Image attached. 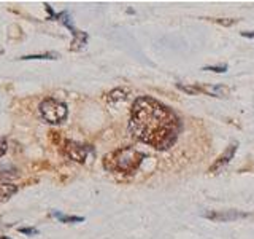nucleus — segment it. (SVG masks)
Wrapping results in <instances>:
<instances>
[{
  "label": "nucleus",
  "instance_id": "f257e3e1",
  "mask_svg": "<svg viewBox=\"0 0 254 239\" xmlns=\"http://www.w3.org/2000/svg\"><path fill=\"white\" fill-rule=\"evenodd\" d=\"M180 131L178 115L162 102L143 96L132 104L129 132L135 140L156 150H167L177 142Z\"/></svg>",
  "mask_w": 254,
  "mask_h": 239
},
{
  "label": "nucleus",
  "instance_id": "f03ea898",
  "mask_svg": "<svg viewBox=\"0 0 254 239\" xmlns=\"http://www.w3.org/2000/svg\"><path fill=\"white\" fill-rule=\"evenodd\" d=\"M145 155L135 147H123L108 153L103 158V166L111 172L132 174L140 167Z\"/></svg>",
  "mask_w": 254,
  "mask_h": 239
},
{
  "label": "nucleus",
  "instance_id": "7ed1b4c3",
  "mask_svg": "<svg viewBox=\"0 0 254 239\" xmlns=\"http://www.w3.org/2000/svg\"><path fill=\"white\" fill-rule=\"evenodd\" d=\"M38 112H40V117H42L46 123H51V124L62 123L68 114L65 104L58 99H51V98L45 99L42 104H40Z\"/></svg>",
  "mask_w": 254,
  "mask_h": 239
},
{
  "label": "nucleus",
  "instance_id": "20e7f679",
  "mask_svg": "<svg viewBox=\"0 0 254 239\" xmlns=\"http://www.w3.org/2000/svg\"><path fill=\"white\" fill-rule=\"evenodd\" d=\"M64 153H65V156L70 158L71 161L84 163L87 155H89V148L86 145H81V143H78V142L67 140L65 145H64Z\"/></svg>",
  "mask_w": 254,
  "mask_h": 239
},
{
  "label": "nucleus",
  "instance_id": "39448f33",
  "mask_svg": "<svg viewBox=\"0 0 254 239\" xmlns=\"http://www.w3.org/2000/svg\"><path fill=\"white\" fill-rule=\"evenodd\" d=\"M203 217H206L208 220H214V222H230V220L250 217V214L240 212V211H213V212L205 214Z\"/></svg>",
  "mask_w": 254,
  "mask_h": 239
},
{
  "label": "nucleus",
  "instance_id": "423d86ee",
  "mask_svg": "<svg viewBox=\"0 0 254 239\" xmlns=\"http://www.w3.org/2000/svg\"><path fill=\"white\" fill-rule=\"evenodd\" d=\"M237 147H238V143L237 142H234V143H230V145L226 148V151L222 153L221 156H218V159L214 161L213 164H211V167H210V172L211 174H214V172H218V171H221L222 167L224 166H227L229 163H230V159H232L234 156H235V151H237Z\"/></svg>",
  "mask_w": 254,
  "mask_h": 239
},
{
  "label": "nucleus",
  "instance_id": "0eeeda50",
  "mask_svg": "<svg viewBox=\"0 0 254 239\" xmlns=\"http://www.w3.org/2000/svg\"><path fill=\"white\" fill-rule=\"evenodd\" d=\"M198 93L210 94L213 98H227L229 96V88L222 85H195Z\"/></svg>",
  "mask_w": 254,
  "mask_h": 239
},
{
  "label": "nucleus",
  "instance_id": "6e6552de",
  "mask_svg": "<svg viewBox=\"0 0 254 239\" xmlns=\"http://www.w3.org/2000/svg\"><path fill=\"white\" fill-rule=\"evenodd\" d=\"M16 191H18V185H14V183H0V203H6Z\"/></svg>",
  "mask_w": 254,
  "mask_h": 239
},
{
  "label": "nucleus",
  "instance_id": "1a4fd4ad",
  "mask_svg": "<svg viewBox=\"0 0 254 239\" xmlns=\"http://www.w3.org/2000/svg\"><path fill=\"white\" fill-rule=\"evenodd\" d=\"M127 98H129V93L119 88V90H113L111 93H108L107 101H108V104H118V102H124Z\"/></svg>",
  "mask_w": 254,
  "mask_h": 239
},
{
  "label": "nucleus",
  "instance_id": "9d476101",
  "mask_svg": "<svg viewBox=\"0 0 254 239\" xmlns=\"http://www.w3.org/2000/svg\"><path fill=\"white\" fill-rule=\"evenodd\" d=\"M53 215H54L56 219H59L62 223H78V222H84V217H76V215H62L58 211H54Z\"/></svg>",
  "mask_w": 254,
  "mask_h": 239
},
{
  "label": "nucleus",
  "instance_id": "9b49d317",
  "mask_svg": "<svg viewBox=\"0 0 254 239\" xmlns=\"http://www.w3.org/2000/svg\"><path fill=\"white\" fill-rule=\"evenodd\" d=\"M21 59L22 61H32V59H58V54H51V53H46V54H30V56H22Z\"/></svg>",
  "mask_w": 254,
  "mask_h": 239
},
{
  "label": "nucleus",
  "instance_id": "f8f14e48",
  "mask_svg": "<svg viewBox=\"0 0 254 239\" xmlns=\"http://www.w3.org/2000/svg\"><path fill=\"white\" fill-rule=\"evenodd\" d=\"M203 70H211V72H218V74H224L227 70V64H222V66H208V67H203Z\"/></svg>",
  "mask_w": 254,
  "mask_h": 239
},
{
  "label": "nucleus",
  "instance_id": "ddd939ff",
  "mask_svg": "<svg viewBox=\"0 0 254 239\" xmlns=\"http://www.w3.org/2000/svg\"><path fill=\"white\" fill-rule=\"evenodd\" d=\"M19 233L29 235V236H35L38 233V230L37 228H19Z\"/></svg>",
  "mask_w": 254,
  "mask_h": 239
},
{
  "label": "nucleus",
  "instance_id": "4468645a",
  "mask_svg": "<svg viewBox=\"0 0 254 239\" xmlns=\"http://www.w3.org/2000/svg\"><path fill=\"white\" fill-rule=\"evenodd\" d=\"M6 150H8L6 140H5V139H2V140H0V158H2V156L6 153Z\"/></svg>",
  "mask_w": 254,
  "mask_h": 239
},
{
  "label": "nucleus",
  "instance_id": "2eb2a0df",
  "mask_svg": "<svg viewBox=\"0 0 254 239\" xmlns=\"http://www.w3.org/2000/svg\"><path fill=\"white\" fill-rule=\"evenodd\" d=\"M242 37H246V38H254V30H248V32H242Z\"/></svg>",
  "mask_w": 254,
  "mask_h": 239
},
{
  "label": "nucleus",
  "instance_id": "dca6fc26",
  "mask_svg": "<svg viewBox=\"0 0 254 239\" xmlns=\"http://www.w3.org/2000/svg\"><path fill=\"white\" fill-rule=\"evenodd\" d=\"M0 239H6V238H0Z\"/></svg>",
  "mask_w": 254,
  "mask_h": 239
}]
</instances>
